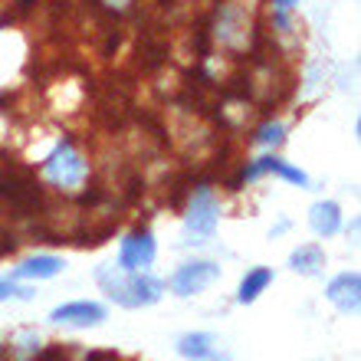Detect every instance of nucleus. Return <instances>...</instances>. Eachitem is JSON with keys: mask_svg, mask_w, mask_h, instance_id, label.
<instances>
[{"mask_svg": "<svg viewBox=\"0 0 361 361\" xmlns=\"http://www.w3.org/2000/svg\"><path fill=\"white\" fill-rule=\"evenodd\" d=\"M283 135H286V125H267V128H259V135H257V142L259 145H279L283 142Z\"/></svg>", "mask_w": 361, "mask_h": 361, "instance_id": "2eb2a0df", "label": "nucleus"}, {"mask_svg": "<svg viewBox=\"0 0 361 361\" xmlns=\"http://www.w3.org/2000/svg\"><path fill=\"white\" fill-rule=\"evenodd\" d=\"M358 289H361L358 276L345 273V276H338V279L329 286V299H332L342 312H355V309H358Z\"/></svg>", "mask_w": 361, "mask_h": 361, "instance_id": "6e6552de", "label": "nucleus"}, {"mask_svg": "<svg viewBox=\"0 0 361 361\" xmlns=\"http://www.w3.org/2000/svg\"><path fill=\"white\" fill-rule=\"evenodd\" d=\"M312 227H315V233H322V237L338 233L342 217H338V207H335L332 200H329V204H315L312 207Z\"/></svg>", "mask_w": 361, "mask_h": 361, "instance_id": "9b49d317", "label": "nucleus"}, {"mask_svg": "<svg viewBox=\"0 0 361 361\" xmlns=\"http://www.w3.org/2000/svg\"><path fill=\"white\" fill-rule=\"evenodd\" d=\"M53 322L89 329V325L105 322V309H102V305H95V302H73V305H59L56 312H53Z\"/></svg>", "mask_w": 361, "mask_h": 361, "instance_id": "423d86ee", "label": "nucleus"}, {"mask_svg": "<svg viewBox=\"0 0 361 361\" xmlns=\"http://www.w3.org/2000/svg\"><path fill=\"white\" fill-rule=\"evenodd\" d=\"M319 267H322V250L319 247H302L293 253V269H299V273H319Z\"/></svg>", "mask_w": 361, "mask_h": 361, "instance_id": "ddd939ff", "label": "nucleus"}, {"mask_svg": "<svg viewBox=\"0 0 361 361\" xmlns=\"http://www.w3.org/2000/svg\"><path fill=\"white\" fill-rule=\"evenodd\" d=\"M47 174L56 180V184H76V180L82 178V161H79V154L73 152L69 142H63L56 152L49 154Z\"/></svg>", "mask_w": 361, "mask_h": 361, "instance_id": "39448f33", "label": "nucleus"}, {"mask_svg": "<svg viewBox=\"0 0 361 361\" xmlns=\"http://www.w3.org/2000/svg\"><path fill=\"white\" fill-rule=\"evenodd\" d=\"M267 171L279 174V178H286L289 184H299V188H305V184H309V178H305V174L299 171V168H293V164L279 161V158H273V154L259 158L257 164H250L247 171H243V180H253V178H259V174H267Z\"/></svg>", "mask_w": 361, "mask_h": 361, "instance_id": "0eeeda50", "label": "nucleus"}, {"mask_svg": "<svg viewBox=\"0 0 361 361\" xmlns=\"http://www.w3.org/2000/svg\"><path fill=\"white\" fill-rule=\"evenodd\" d=\"M269 283H273V273H269V269H253V273L243 279V286H240V302H253Z\"/></svg>", "mask_w": 361, "mask_h": 361, "instance_id": "f8f14e48", "label": "nucleus"}, {"mask_svg": "<svg viewBox=\"0 0 361 361\" xmlns=\"http://www.w3.org/2000/svg\"><path fill=\"white\" fill-rule=\"evenodd\" d=\"M152 259H154V237L148 230H138V233H132L128 240H122V253H118L122 269L135 273V269L148 267Z\"/></svg>", "mask_w": 361, "mask_h": 361, "instance_id": "7ed1b4c3", "label": "nucleus"}, {"mask_svg": "<svg viewBox=\"0 0 361 361\" xmlns=\"http://www.w3.org/2000/svg\"><path fill=\"white\" fill-rule=\"evenodd\" d=\"M214 227H217V204H214L207 188H200L188 214V233L190 237H210Z\"/></svg>", "mask_w": 361, "mask_h": 361, "instance_id": "f03ea898", "label": "nucleus"}, {"mask_svg": "<svg viewBox=\"0 0 361 361\" xmlns=\"http://www.w3.org/2000/svg\"><path fill=\"white\" fill-rule=\"evenodd\" d=\"M217 276H220V267H214V263H188V267H180L174 273L171 286L178 295H190V293H200L204 286H210Z\"/></svg>", "mask_w": 361, "mask_h": 361, "instance_id": "20e7f679", "label": "nucleus"}, {"mask_svg": "<svg viewBox=\"0 0 361 361\" xmlns=\"http://www.w3.org/2000/svg\"><path fill=\"white\" fill-rule=\"evenodd\" d=\"M59 269H63V259L37 257V259H27L23 267L13 269V276H20V279H49V276H56Z\"/></svg>", "mask_w": 361, "mask_h": 361, "instance_id": "9d476101", "label": "nucleus"}, {"mask_svg": "<svg viewBox=\"0 0 361 361\" xmlns=\"http://www.w3.org/2000/svg\"><path fill=\"white\" fill-rule=\"evenodd\" d=\"M10 295H17V299H30V289H17V286H10V283H4L0 279V299H10Z\"/></svg>", "mask_w": 361, "mask_h": 361, "instance_id": "dca6fc26", "label": "nucleus"}, {"mask_svg": "<svg viewBox=\"0 0 361 361\" xmlns=\"http://www.w3.org/2000/svg\"><path fill=\"white\" fill-rule=\"evenodd\" d=\"M99 283L109 289L118 305H128V309H138V305H152L161 299L164 286L152 276H132V279H122V276H109V269H99Z\"/></svg>", "mask_w": 361, "mask_h": 361, "instance_id": "f257e3e1", "label": "nucleus"}, {"mask_svg": "<svg viewBox=\"0 0 361 361\" xmlns=\"http://www.w3.org/2000/svg\"><path fill=\"white\" fill-rule=\"evenodd\" d=\"M0 197L13 200L17 207H33L39 204V190L30 180H17V178H0Z\"/></svg>", "mask_w": 361, "mask_h": 361, "instance_id": "1a4fd4ad", "label": "nucleus"}, {"mask_svg": "<svg viewBox=\"0 0 361 361\" xmlns=\"http://www.w3.org/2000/svg\"><path fill=\"white\" fill-rule=\"evenodd\" d=\"M86 361H118V358H115L112 352H92Z\"/></svg>", "mask_w": 361, "mask_h": 361, "instance_id": "a211bd4d", "label": "nucleus"}, {"mask_svg": "<svg viewBox=\"0 0 361 361\" xmlns=\"http://www.w3.org/2000/svg\"><path fill=\"white\" fill-rule=\"evenodd\" d=\"M210 335H188V338H180V355H188V358H210Z\"/></svg>", "mask_w": 361, "mask_h": 361, "instance_id": "4468645a", "label": "nucleus"}, {"mask_svg": "<svg viewBox=\"0 0 361 361\" xmlns=\"http://www.w3.org/2000/svg\"><path fill=\"white\" fill-rule=\"evenodd\" d=\"M273 4H276V7H279V10H289V7H295V0H273Z\"/></svg>", "mask_w": 361, "mask_h": 361, "instance_id": "6ab92c4d", "label": "nucleus"}, {"mask_svg": "<svg viewBox=\"0 0 361 361\" xmlns=\"http://www.w3.org/2000/svg\"><path fill=\"white\" fill-rule=\"evenodd\" d=\"M66 358H69L66 348H49V352L39 355V361H66Z\"/></svg>", "mask_w": 361, "mask_h": 361, "instance_id": "f3484780", "label": "nucleus"}]
</instances>
